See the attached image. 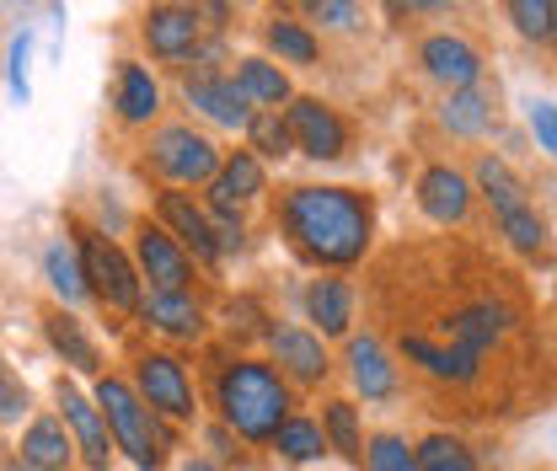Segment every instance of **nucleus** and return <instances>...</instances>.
<instances>
[{
  "instance_id": "nucleus-15",
  "label": "nucleus",
  "mask_w": 557,
  "mask_h": 471,
  "mask_svg": "<svg viewBox=\"0 0 557 471\" xmlns=\"http://www.w3.org/2000/svg\"><path fill=\"white\" fill-rule=\"evenodd\" d=\"M156 214H161V225L177 236V247H188L199 263H214V258H220L214 225H209V214L188 199V194H161V199H156Z\"/></svg>"
},
{
  "instance_id": "nucleus-17",
  "label": "nucleus",
  "mask_w": 557,
  "mask_h": 471,
  "mask_svg": "<svg viewBox=\"0 0 557 471\" xmlns=\"http://www.w3.org/2000/svg\"><path fill=\"white\" fill-rule=\"evenodd\" d=\"M418 203L434 225H461L472 214V183L456 166H429L418 177Z\"/></svg>"
},
{
  "instance_id": "nucleus-33",
  "label": "nucleus",
  "mask_w": 557,
  "mask_h": 471,
  "mask_svg": "<svg viewBox=\"0 0 557 471\" xmlns=\"http://www.w3.org/2000/svg\"><path fill=\"white\" fill-rule=\"evenodd\" d=\"M300 22L306 27H327V33H354L364 16H359V0H295Z\"/></svg>"
},
{
  "instance_id": "nucleus-32",
  "label": "nucleus",
  "mask_w": 557,
  "mask_h": 471,
  "mask_svg": "<svg viewBox=\"0 0 557 471\" xmlns=\"http://www.w3.org/2000/svg\"><path fill=\"white\" fill-rule=\"evenodd\" d=\"M322 434L333 439V450L344 461H364V439H359V412L348 402H327L322 407Z\"/></svg>"
},
{
  "instance_id": "nucleus-20",
  "label": "nucleus",
  "mask_w": 557,
  "mask_h": 471,
  "mask_svg": "<svg viewBox=\"0 0 557 471\" xmlns=\"http://www.w3.org/2000/svg\"><path fill=\"white\" fill-rule=\"evenodd\" d=\"M16 456H22L27 471H70V461H75V439L65 434V418H54V412L33 418L27 434H22V445H16Z\"/></svg>"
},
{
  "instance_id": "nucleus-29",
  "label": "nucleus",
  "mask_w": 557,
  "mask_h": 471,
  "mask_svg": "<svg viewBox=\"0 0 557 471\" xmlns=\"http://www.w3.org/2000/svg\"><path fill=\"white\" fill-rule=\"evenodd\" d=\"M44 278H49V289L60 295V306H75V300H86V273H81V252H70L65 241H54V247L44 252Z\"/></svg>"
},
{
  "instance_id": "nucleus-43",
  "label": "nucleus",
  "mask_w": 557,
  "mask_h": 471,
  "mask_svg": "<svg viewBox=\"0 0 557 471\" xmlns=\"http://www.w3.org/2000/svg\"><path fill=\"white\" fill-rule=\"evenodd\" d=\"M183 471H214V467H209V461H188V467H183Z\"/></svg>"
},
{
  "instance_id": "nucleus-2",
  "label": "nucleus",
  "mask_w": 557,
  "mask_h": 471,
  "mask_svg": "<svg viewBox=\"0 0 557 471\" xmlns=\"http://www.w3.org/2000/svg\"><path fill=\"white\" fill-rule=\"evenodd\" d=\"M214 407H220L225 429L242 434L247 445H274V434L289 418V386L263 359H231L214 375Z\"/></svg>"
},
{
  "instance_id": "nucleus-14",
  "label": "nucleus",
  "mask_w": 557,
  "mask_h": 471,
  "mask_svg": "<svg viewBox=\"0 0 557 471\" xmlns=\"http://www.w3.org/2000/svg\"><path fill=\"white\" fill-rule=\"evenodd\" d=\"M403 359L418 364L423 375H434V381H450V386H472L478 375H483V359H472V354H461V348H450V343H429L423 333H403Z\"/></svg>"
},
{
  "instance_id": "nucleus-23",
  "label": "nucleus",
  "mask_w": 557,
  "mask_h": 471,
  "mask_svg": "<svg viewBox=\"0 0 557 471\" xmlns=\"http://www.w3.org/2000/svg\"><path fill=\"white\" fill-rule=\"evenodd\" d=\"M44 337H49V348L65 359L70 370H81V375H97V370H102V359H97V343L86 337L81 317H70L65 306H54V311L44 317Z\"/></svg>"
},
{
  "instance_id": "nucleus-38",
  "label": "nucleus",
  "mask_w": 557,
  "mask_h": 471,
  "mask_svg": "<svg viewBox=\"0 0 557 471\" xmlns=\"http://www.w3.org/2000/svg\"><path fill=\"white\" fill-rule=\"evenodd\" d=\"M27 386H22V375H11L5 364H0V423H22V412H27Z\"/></svg>"
},
{
  "instance_id": "nucleus-34",
  "label": "nucleus",
  "mask_w": 557,
  "mask_h": 471,
  "mask_svg": "<svg viewBox=\"0 0 557 471\" xmlns=\"http://www.w3.org/2000/svg\"><path fill=\"white\" fill-rule=\"evenodd\" d=\"M418 471H478V461L456 434H429L418 445Z\"/></svg>"
},
{
  "instance_id": "nucleus-26",
  "label": "nucleus",
  "mask_w": 557,
  "mask_h": 471,
  "mask_svg": "<svg viewBox=\"0 0 557 471\" xmlns=\"http://www.w3.org/2000/svg\"><path fill=\"white\" fill-rule=\"evenodd\" d=\"M440 124L461 139H478L493 124V91L487 86H467V91H450L445 108H440Z\"/></svg>"
},
{
  "instance_id": "nucleus-19",
  "label": "nucleus",
  "mask_w": 557,
  "mask_h": 471,
  "mask_svg": "<svg viewBox=\"0 0 557 471\" xmlns=\"http://www.w3.org/2000/svg\"><path fill=\"white\" fill-rule=\"evenodd\" d=\"M113 113H119V124H150L156 113H161V86H156V75L139 65V60H119V75H113Z\"/></svg>"
},
{
  "instance_id": "nucleus-7",
  "label": "nucleus",
  "mask_w": 557,
  "mask_h": 471,
  "mask_svg": "<svg viewBox=\"0 0 557 471\" xmlns=\"http://www.w3.org/2000/svg\"><path fill=\"white\" fill-rule=\"evenodd\" d=\"M135 392L156 418H172V423H194V412H199V402H194V381H188L183 359H172V354H139L135 359Z\"/></svg>"
},
{
  "instance_id": "nucleus-31",
  "label": "nucleus",
  "mask_w": 557,
  "mask_h": 471,
  "mask_svg": "<svg viewBox=\"0 0 557 471\" xmlns=\"http://www.w3.org/2000/svg\"><path fill=\"white\" fill-rule=\"evenodd\" d=\"M498 225H504V236H509V247H515V252H525V258H542V252H547V220L536 214V203L509 209Z\"/></svg>"
},
{
  "instance_id": "nucleus-9",
  "label": "nucleus",
  "mask_w": 557,
  "mask_h": 471,
  "mask_svg": "<svg viewBox=\"0 0 557 471\" xmlns=\"http://www.w3.org/2000/svg\"><path fill=\"white\" fill-rule=\"evenodd\" d=\"M135 269H139V278H150V289H188L194 258L177 247V236H172L166 225L139 220L135 225Z\"/></svg>"
},
{
  "instance_id": "nucleus-21",
  "label": "nucleus",
  "mask_w": 557,
  "mask_h": 471,
  "mask_svg": "<svg viewBox=\"0 0 557 471\" xmlns=\"http://www.w3.org/2000/svg\"><path fill=\"white\" fill-rule=\"evenodd\" d=\"M348 375H354L364 402L397 397V364H392V354L375 337H348Z\"/></svg>"
},
{
  "instance_id": "nucleus-3",
  "label": "nucleus",
  "mask_w": 557,
  "mask_h": 471,
  "mask_svg": "<svg viewBox=\"0 0 557 471\" xmlns=\"http://www.w3.org/2000/svg\"><path fill=\"white\" fill-rule=\"evenodd\" d=\"M91 402L102 407V418H108V429H113V445L129 450V461H135L139 471L166 467L172 439H166L161 418L139 402V392L129 386V381H119V375H97V397H91Z\"/></svg>"
},
{
  "instance_id": "nucleus-5",
  "label": "nucleus",
  "mask_w": 557,
  "mask_h": 471,
  "mask_svg": "<svg viewBox=\"0 0 557 471\" xmlns=\"http://www.w3.org/2000/svg\"><path fill=\"white\" fill-rule=\"evenodd\" d=\"M220 161H225V156L214 150V139L199 135L194 124H166V129H156V139H150V166H156L172 188L214 183Z\"/></svg>"
},
{
  "instance_id": "nucleus-6",
  "label": "nucleus",
  "mask_w": 557,
  "mask_h": 471,
  "mask_svg": "<svg viewBox=\"0 0 557 471\" xmlns=\"http://www.w3.org/2000/svg\"><path fill=\"white\" fill-rule=\"evenodd\" d=\"M205 5H183V0H156L139 11V44L161 60V65H183L199 54L205 44Z\"/></svg>"
},
{
  "instance_id": "nucleus-22",
  "label": "nucleus",
  "mask_w": 557,
  "mask_h": 471,
  "mask_svg": "<svg viewBox=\"0 0 557 471\" xmlns=\"http://www.w3.org/2000/svg\"><path fill=\"white\" fill-rule=\"evenodd\" d=\"M258 194H263V161L252 150H236V156L220 161V172L209 183V209H236L242 214V203L258 199Z\"/></svg>"
},
{
  "instance_id": "nucleus-36",
  "label": "nucleus",
  "mask_w": 557,
  "mask_h": 471,
  "mask_svg": "<svg viewBox=\"0 0 557 471\" xmlns=\"http://www.w3.org/2000/svg\"><path fill=\"white\" fill-rule=\"evenodd\" d=\"M364 471H418V450L397 434H375L364 445Z\"/></svg>"
},
{
  "instance_id": "nucleus-8",
  "label": "nucleus",
  "mask_w": 557,
  "mask_h": 471,
  "mask_svg": "<svg viewBox=\"0 0 557 471\" xmlns=\"http://www.w3.org/2000/svg\"><path fill=\"white\" fill-rule=\"evenodd\" d=\"M284 124H289V139L300 156L311 161H338L348 150V124L338 108H327L322 97H289L284 108Z\"/></svg>"
},
{
  "instance_id": "nucleus-42",
  "label": "nucleus",
  "mask_w": 557,
  "mask_h": 471,
  "mask_svg": "<svg viewBox=\"0 0 557 471\" xmlns=\"http://www.w3.org/2000/svg\"><path fill=\"white\" fill-rule=\"evenodd\" d=\"M547 44L557 49V0H553V33H547Z\"/></svg>"
},
{
  "instance_id": "nucleus-44",
  "label": "nucleus",
  "mask_w": 557,
  "mask_h": 471,
  "mask_svg": "<svg viewBox=\"0 0 557 471\" xmlns=\"http://www.w3.org/2000/svg\"><path fill=\"white\" fill-rule=\"evenodd\" d=\"M5 471H27V467H22V461H5Z\"/></svg>"
},
{
  "instance_id": "nucleus-12",
  "label": "nucleus",
  "mask_w": 557,
  "mask_h": 471,
  "mask_svg": "<svg viewBox=\"0 0 557 471\" xmlns=\"http://www.w3.org/2000/svg\"><path fill=\"white\" fill-rule=\"evenodd\" d=\"M509 327H515V311H509V306H498V300H472V306L450 311L445 337H450V348H461V354L483 359L487 348H498V343H504Z\"/></svg>"
},
{
  "instance_id": "nucleus-16",
  "label": "nucleus",
  "mask_w": 557,
  "mask_h": 471,
  "mask_svg": "<svg viewBox=\"0 0 557 471\" xmlns=\"http://www.w3.org/2000/svg\"><path fill=\"white\" fill-rule=\"evenodd\" d=\"M269 343H274V359L289 381H300V386H322L327 381L333 364H327V348H322L317 333H306V327H274Z\"/></svg>"
},
{
  "instance_id": "nucleus-41",
  "label": "nucleus",
  "mask_w": 557,
  "mask_h": 471,
  "mask_svg": "<svg viewBox=\"0 0 557 471\" xmlns=\"http://www.w3.org/2000/svg\"><path fill=\"white\" fill-rule=\"evenodd\" d=\"M381 5H386L392 22H408V16H423V11H445V5H456V0H381Z\"/></svg>"
},
{
  "instance_id": "nucleus-40",
  "label": "nucleus",
  "mask_w": 557,
  "mask_h": 471,
  "mask_svg": "<svg viewBox=\"0 0 557 471\" xmlns=\"http://www.w3.org/2000/svg\"><path fill=\"white\" fill-rule=\"evenodd\" d=\"M531 135H536V145H542L547 156H557V108L553 102H531Z\"/></svg>"
},
{
  "instance_id": "nucleus-45",
  "label": "nucleus",
  "mask_w": 557,
  "mask_h": 471,
  "mask_svg": "<svg viewBox=\"0 0 557 471\" xmlns=\"http://www.w3.org/2000/svg\"><path fill=\"white\" fill-rule=\"evenodd\" d=\"M183 5H205V0H183Z\"/></svg>"
},
{
  "instance_id": "nucleus-27",
  "label": "nucleus",
  "mask_w": 557,
  "mask_h": 471,
  "mask_svg": "<svg viewBox=\"0 0 557 471\" xmlns=\"http://www.w3.org/2000/svg\"><path fill=\"white\" fill-rule=\"evenodd\" d=\"M236 86L247 91V102H258V108H278V102H289V80H284V70L274 60H263V54H247V60H236Z\"/></svg>"
},
{
  "instance_id": "nucleus-39",
  "label": "nucleus",
  "mask_w": 557,
  "mask_h": 471,
  "mask_svg": "<svg viewBox=\"0 0 557 471\" xmlns=\"http://www.w3.org/2000/svg\"><path fill=\"white\" fill-rule=\"evenodd\" d=\"M27 54H33V33L22 27V33L11 38V70H5V75H11V97H16V102H27V91H33V86H27Z\"/></svg>"
},
{
  "instance_id": "nucleus-30",
  "label": "nucleus",
  "mask_w": 557,
  "mask_h": 471,
  "mask_svg": "<svg viewBox=\"0 0 557 471\" xmlns=\"http://www.w3.org/2000/svg\"><path fill=\"white\" fill-rule=\"evenodd\" d=\"M274 450L284 461H317V456L327 450V434H322V423H311V418H284V429L274 434Z\"/></svg>"
},
{
  "instance_id": "nucleus-1",
  "label": "nucleus",
  "mask_w": 557,
  "mask_h": 471,
  "mask_svg": "<svg viewBox=\"0 0 557 471\" xmlns=\"http://www.w3.org/2000/svg\"><path fill=\"white\" fill-rule=\"evenodd\" d=\"M278 225L289 247L317 269H354L370 252L375 203L354 188H289L278 199Z\"/></svg>"
},
{
  "instance_id": "nucleus-18",
  "label": "nucleus",
  "mask_w": 557,
  "mask_h": 471,
  "mask_svg": "<svg viewBox=\"0 0 557 471\" xmlns=\"http://www.w3.org/2000/svg\"><path fill=\"white\" fill-rule=\"evenodd\" d=\"M139 311H145V322L156 333L177 337V343L205 337V306L188 289H150V300H139Z\"/></svg>"
},
{
  "instance_id": "nucleus-35",
  "label": "nucleus",
  "mask_w": 557,
  "mask_h": 471,
  "mask_svg": "<svg viewBox=\"0 0 557 471\" xmlns=\"http://www.w3.org/2000/svg\"><path fill=\"white\" fill-rule=\"evenodd\" d=\"M247 139H252V156H269V161H284V156L295 150V139H289V124L278 119V108H263V113H252V124H247Z\"/></svg>"
},
{
  "instance_id": "nucleus-13",
  "label": "nucleus",
  "mask_w": 557,
  "mask_h": 471,
  "mask_svg": "<svg viewBox=\"0 0 557 471\" xmlns=\"http://www.w3.org/2000/svg\"><path fill=\"white\" fill-rule=\"evenodd\" d=\"M418 65L429 70L440 86H450V91L483 86V54H478L467 38H450V33L423 38V44H418Z\"/></svg>"
},
{
  "instance_id": "nucleus-25",
  "label": "nucleus",
  "mask_w": 557,
  "mask_h": 471,
  "mask_svg": "<svg viewBox=\"0 0 557 471\" xmlns=\"http://www.w3.org/2000/svg\"><path fill=\"white\" fill-rule=\"evenodd\" d=\"M306 317L322 327V337H344L354 327V289H348L344 278H311Z\"/></svg>"
},
{
  "instance_id": "nucleus-37",
  "label": "nucleus",
  "mask_w": 557,
  "mask_h": 471,
  "mask_svg": "<svg viewBox=\"0 0 557 471\" xmlns=\"http://www.w3.org/2000/svg\"><path fill=\"white\" fill-rule=\"evenodd\" d=\"M504 11H509V22H515L520 38L547 44V33H553V0H504Z\"/></svg>"
},
{
  "instance_id": "nucleus-24",
  "label": "nucleus",
  "mask_w": 557,
  "mask_h": 471,
  "mask_svg": "<svg viewBox=\"0 0 557 471\" xmlns=\"http://www.w3.org/2000/svg\"><path fill=\"white\" fill-rule=\"evenodd\" d=\"M263 44L278 54V65H317L322 60V38L289 11H274L263 22Z\"/></svg>"
},
{
  "instance_id": "nucleus-28",
  "label": "nucleus",
  "mask_w": 557,
  "mask_h": 471,
  "mask_svg": "<svg viewBox=\"0 0 557 471\" xmlns=\"http://www.w3.org/2000/svg\"><path fill=\"white\" fill-rule=\"evenodd\" d=\"M478 194L493 203V214H498V220H504L509 209L531 203V199H525V188H520V177H515L498 156H478Z\"/></svg>"
},
{
  "instance_id": "nucleus-4",
  "label": "nucleus",
  "mask_w": 557,
  "mask_h": 471,
  "mask_svg": "<svg viewBox=\"0 0 557 471\" xmlns=\"http://www.w3.org/2000/svg\"><path fill=\"white\" fill-rule=\"evenodd\" d=\"M75 247H81L86 295H97L119 317L139 311V269L129 263V252L119 241H108V231H97V225H75Z\"/></svg>"
},
{
  "instance_id": "nucleus-46",
  "label": "nucleus",
  "mask_w": 557,
  "mask_h": 471,
  "mask_svg": "<svg viewBox=\"0 0 557 471\" xmlns=\"http://www.w3.org/2000/svg\"><path fill=\"white\" fill-rule=\"evenodd\" d=\"M22 5H33V0H22Z\"/></svg>"
},
{
  "instance_id": "nucleus-10",
  "label": "nucleus",
  "mask_w": 557,
  "mask_h": 471,
  "mask_svg": "<svg viewBox=\"0 0 557 471\" xmlns=\"http://www.w3.org/2000/svg\"><path fill=\"white\" fill-rule=\"evenodd\" d=\"M183 97L214 119V124H225V129H247L252 124V102H247V91L236 86V75H220L214 65H199L183 75Z\"/></svg>"
},
{
  "instance_id": "nucleus-11",
  "label": "nucleus",
  "mask_w": 557,
  "mask_h": 471,
  "mask_svg": "<svg viewBox=\"0 0 557 471\" xmlns=\"http://www.w3.org/2000/svg\"><path fill=\"white\" fill-rule=\"evenodd\" d=\"M54 397H60V418L70 423V434H75V445H81L86 467H91V471H108V467H113V429H108L102 407L86 402V397L70 386L65 375L54 381Z\"/></svg>"
}]
</instances>
